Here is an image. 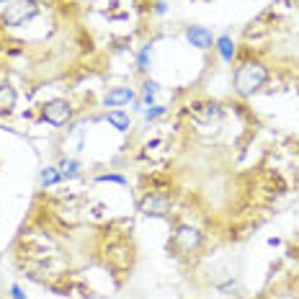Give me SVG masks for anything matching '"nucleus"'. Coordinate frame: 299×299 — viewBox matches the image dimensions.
<instances>
[{"label": "nucleus", "mask_w": 299, "mask_h": 299, "mask_svg": "<svg viewBox=\"0 0 299 299\" xmlns=\"http://www.w3.org/2000/svg\"><path fill=\"white\" fill-rule=\"evenodd\" d=\"M268 78V70L260 62H245L238 72H235V88L240 96H253L256 90L263 88Z\"/></svg>", "instance_id": "nucleus-1"}, {"label": "nucleus", "mask_w": 299, "mask_h": 299, "mask_svg": "<svg viewBox=\"0 0 299 299\" xmlns=\"http://www.w3.org/2000/svg\"><path fill=\"white\" fill-rule=\"evenodd\" d=\"M34 16H36V3L34 0H16V3H11L5 8L3 23L5 26H21L26 21H31Z\"/></svg>", "instance_id": "nucleus-2"}, {"label": "nucleus", "mask_w": 299, "mask_h": 299, "mask_svg": "<svg viewBox=\"0 0 299 299\" xmlns=\"http://www.w3.org/2000/svg\"><path fill=\"white\" fill-rule=\"evenodd\" d=\"M41 116H44L49 124L62 126V124H67V121L72 119V106H70L67 101H62V98H54V101H49V103L41 106Z\"/></svg>", "instance_id": "nucleus-3"}, {"label": "nucleus", "mask_w": 299, "mask_h": 299, "mask_svg": "<svg viewBox=\"0 0 299 299\" xmlns=\"http://www.w3.org/2000/svg\"><path fill=\"white\" fill-rule=\"evenodd\" d=\"M140 212L147 217H165L170 212V199L165 194H147L140 201Z\"/></svg>", "instance_id": "nucleus-4"}, {"label": "nucleus", "mask_w": 299, "mask_h": 299, "mask_svg": "<svg viewBox=\"0 0 299 299\" xmlns=\"http://www.w3.org/2000/svg\"><path fill=\"white\" fill-rule=\"evenodd\" d=\"M199 242H201V235H199L194 227H180L176 232V240H173V245L180 250V253H191L199 248Z\"/></svg>", "instance_id": "nucleus-5"}, {"label": "nucleus", "mask_w": 299, "mask_h": 299, "mask_svg": "<svg viewBox=\"0 0 299 299\" xmlns=\"http://www.w3.org/2000/svg\"><path fill=\"white\" fill-rule=\"evenodd\" d=\"M186 39L194 44L199 49H209L214 44V36L209 29H204V26H191V29H186Z\"/></svg>", "instance_id": "nucleus-6"}, {"label": "nucleus", "mask_w": 299, "mask_h": 299, "mask_svg": "<svg viewBox=\"0 0 299 299\" xmlns=\"http://www.w3.org/2000/svg\"><path fill=\"white\" fill-rule=\"evenodd\" d=\"M129 101H134V90L132 88H114V90H108L106 98H103V103L111 106V108L124 106V103H129Z\"/></svg>", "instance_id": "nucleus-7"}, {"label": "nucleus", "mask_w": 299, "mask_h": 299, "mask_svg": "<svg viewBox=\"0 0 299 299\" xmlns=\"http://www.w3.org/2000/svg\"><path fill=\"white\" fill-rule=\"evenodd\" d=\"M16 108V88L11 83H3L0 85V116L11 114Z\"/></svg>", "instance_id": "nucleus-8"}, {"label": "nucleus", "mask_w": 299, "mask_h": 299, "mask_svg": "<svg viewBox=\"0 0 299 299\" xmlns=\"http://www.w3.org/2000/svg\"><path fill=\"white\" fill-rule=\"evenodd\" d=\"M222 116V108L217 103H206V106H196L194 108V119L196 121H217Z\"/></svg>", "instance_id": "nucleus-9"}, {"label": "nucleus", "mask_w": 299, "mask_h": 299, "mask_svg": "<svg viewBox=\"0 0 299 299\" xmlns=\"http://www.w3.org/2000/svg\"><path fill=\"white\" fill-rule=\"evenodd\" d=\"M217 49H219L224 62H232V57H235V44H232L230 36H219V39H217Z\"/></svg>", "instance_id": "nucleus-10"}, {"label": "nucleus", "mask_w": 299, "mask_h": 299, "mask_svg": "<svg viewBox=\"0 0 299 299\" xmlns=\"http://www.w3.org/2000/svg\"><path fill=\"white\" fill-rule=\"evenodd\" d=\"M106 119H108V124H111V126H116L119 132H126V129H129V116H126L124 111H111Z\"/></svg>", "instance_id": "nucleus-11"}, {"label": "nucleus", "mask_w": 299, "mask_h": 299, "mask_svg": "<svg viewBox=\"0 0 299 299\" xmlns=\"http://www.w3.org/2000/svg\"><path fill=\"white\" fill-rule=\"evenodd\" d=\"M60 178H62L60 168H47V170L41 173V183H44V186H54V183H60Z\"/></svg>", "instance_id": "nucleus-12"}, {"label": "nucleus", "mask_w": 299, "mask_h": 299, "mask_svg": "<svg viewBox=\"0 0 299 299\" xmlns=\"http://www.w3.org/2000/svg\"><path fill=\"white\" fill-rule=\"evenodd\" d=\"M144 103H152V98H155V93H158V83H155V80H144Z\"/></svg>", "instance_id": "nucleus-13"}, {"label": "nucleus", "mask_w": 299, "mask_h": 299, "mask_svg": "<svg viewBox=\"0 0 299 299\" xmlns=\"http://www.w3.org/2000/svg\"><path fill=\"white\" fill-rule=\"evenodd\" d=\"M60 170H62V176H70V178H72V176H78L80 162H78V160H65V162H62V168H60Z\"/></svg>", "instance_id": "nucleus-14"}, {"label": "nucleus", "mask_w": 299, "mask_h": 299, "mask_svg": "<svg viewBox=\"0 0 299 299\" xmlns=\"http://www.w3.org/2000/svg\"><path fill=\"white\" fill-rule=\"evenodd\" d=\"M140 70H142V72L150 70V47H144V49L140 52Z\"/></svg>", "instance_id": "nucleus-15"}, {"label": "nucleus", "mask_w": 299, "mask_h": 299, "mask_svg": "<svg viewBox=\"0 0 299 299\" xmlns=\"http://www.w3.org/2000/svg\"><path fill=\"white\" fill-rule=\"evenodd\" d=\"M165 114V106H152V108H147V121H152V119H158V116H162Z\"/></svg>", "instance_id": "nucleus-16"}, {"label": "nucleus", "mask_w": 299, "mask_h": 299, "mask_svg": "<svg viewBox=\"0 0 299 299\" xmlns=\"http://www.w3.org/2000/svg\"><path fill=\"white\" fill-rule=\"evenodd\" d=\"M11 297H13V299H26V294L21 292V286H18V284L11 286Z\"/></svg>", "instance_id": "nucleus-17"}, {"label": "nucleus", "mask_w": 299, "mask_h": 299, "mask_svg": "<svg viewBox=\"0 0 299 299\" xmlns=\"http://www.w3.org/2000/svg\"><path fill=\"white\" fill-rule=\"evenodd\" d=\"M98 180H114V183H124L121 176H98Z\"/></svg>", "instance_id": "nucleus-18"}, {"label": "nucleus", "mask_w": 299, "mask_h": 299, "mask_svg": "<svg viewBox=\"0 0 299 299\" xmlns=\"http://www.w3.org/2000/svg\"><path fill=\"white\" fill-rule=\"evenodd\" d=\"M0 3H5V0H0Z\"/></svg>", "instance_id": "nucleus-19"}]
</instances>
